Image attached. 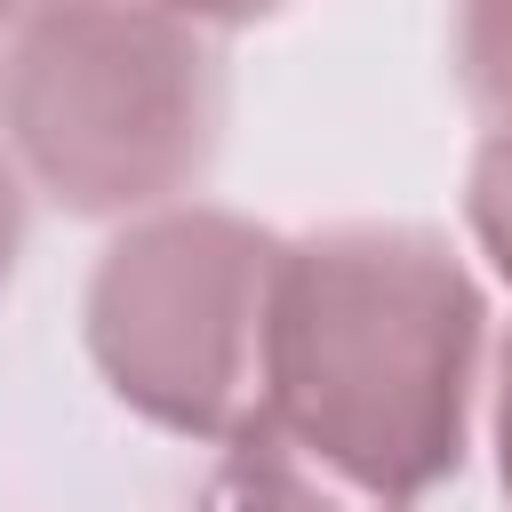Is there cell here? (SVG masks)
Listing matches in <instances>:
<instances>
[{
    "label": "cell",
    "instance_id": "obj_1",
    "mask_svg": "<svg viewBox=\"0 0 512 512\" xmlns=\"http://www.w3.org/2000/svg\"><path fill=\"white\" fill-rule=\"evenodd\" d=\"M480 344L488 296L432 224H320L280 240L256 424L416 504L464 464Z\"/></svg>",
    "mask_w": 512,
    "mask_h": 512
},
{
    "label": "cell",
    "instance_id": "obj_2",
    "mask_svg": "<svg viewBox=\"0 0 512 512\" xmlns=\"http://www.w3.org/2000/svg\"><path fill=\"white\" fill-rule=\"evenodd\" d=\"M0 144L64 216L184 200L224 144V56L160 0H40L0 40Z\"/></svg>",
    "mask_w": 512,
    "mask_h": 512
},
{
    "label": "cell",
    "instance_id": "obj_3",
    "mask_svg": "<svg viewBox=\"0 0 512 512\" xmlns=\"http://www.w3.org/2000/svg\"><path fill=\"white\" fill-rule=\"evenodd\" d=\"M280 232L256 216L168 200L128 216L80 296V336L120 408L176 440H232L264 416Z\"/></svg>",
    "mask_w": 512,
    "mask_h": 512
},
{
    "label": "cell",
    "instance_id": "obj_4",
    "mask_svg": "<svg viewBox=\"0 0 512 512\" xmlns=\"http://www.w3.org/2000/svg\"><path fill=\"white\" fill-rule=\"evenodd\" d=\"M200 512H408L360 480H344L336 464L304 456L296 440H280L272 424H248L224 440V464L200 488Z\"/></svg>",
    "mask_w": 512,
    "mask_h": 512
},
{
    "label": "cell",
    "instance_id": "obj_5",
    "mask_svg": "<svg viewBox=\"0 0 512 512\" xmlns=\"http://www.w3.org/2000/svg\"><path fill=\"white\" fill-rule=\"evenodd\" d=\"M456 80L496 128L512 120V0H456Z\"/></svg>",
    "mask_w": 512,
    "mask_h": 512
},
{
    "label": "cell",
    "instance_id": "obj_6",
    "mask_svg": "<svg viewBox=\"0 0 512 512\" xmlns=\"http://www.w3.org/2000/svg\"><path fill=\"white\" fill-rule=\"evenodd\" d=\"M464 224H472L480 256L512 280V120L488 128V144L472 152V176H464Z\"/></svg>",
    "mask_w": 512,
    "mask_h": 512
},
{
    "label": "cell",
    "instance_id": "obj_7",
    "mask_svg": "<svg viewBox=\"0 0 512 512\" xmlns=\"http://www.w3.org/2000/svg\"><path fill=\"white\" fill-rule=\"evenodd\" d=\"M160 8L184 16V24H200V32H240V24H272L296 0H160Z\"/></svg>",
    "mask_w": 512,
    "mask_h": 512
},
{
    "label": "cell",
    "instance_id": "obj_8",
    "mask_svg": "<svg viewBox=\"0 0 512 512\" xmlns=\"http://www.w3.org/2000/svg\"><path fill=\"white\" fill-rule=\"evenodd\" d=\"M24 168L8 160V144H0V288L16 280V256H24Z\"/></svg>",
    "mask_w": 512,
    "mask_h": 512
},
{
    "label": "cell",
    "instance_id": "obj_9",
    "mask_svg": "<svg viewBox=\"0 0 512 512\" xmlns=\"http://www.w3.org/2000/svg\"><path fill=\"white\" fill-rule=\"evenodd\" d=\"M496 480H504V512H512V336L496 352Z\"/></svg>",
    "mask_w": 512,
    "mask_h": 512
},
{
    "label": "cell",
    "instance_id": "obj_10",
    "mask_svg": "<svg viewBox=\"0 0 512 512\" xmlns=\"http://www.w3.org/2000/svg\"><path fill=\"white\" fill-rule=\"evenodd\" d=\"M32 8H40V0H0V40H8V32H16V16H32Z\"/></svg>",
    "mask_w": 512,
    "mask_h": 512
}]
</instances>
